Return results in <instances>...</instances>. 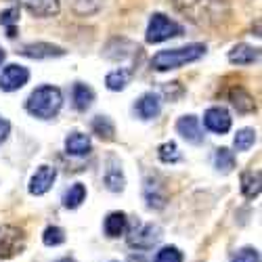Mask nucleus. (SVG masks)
Listing matches in <instances>:
<instances>
[{
  "label": "nucleus",
  "instance_id": "obj_35",
  "mask_svg": "<svg viewBox=\"0 0 262 262\" xmlns=\"http://www.w3.org/2000/svg\"><path fill=\"white\" fill-rule=\"evenodd\" d=\"M114 262H118V260H114Z\"/></svg>",
  "mask_w": 262,
  "mask_h": 262
},
{
  "label": "nucleus",
  "instance_id": "obj_24",
  "mask_svg": "<svg viewBox=\"0 0 262 262\" xmlns=\"http://www.w3.org/2000/svg\"><path fill=\"white\" fill-rule=\"evenodd\" d=\"M130 78H133V74H130L128 70H114V72L107 74L105 84H107L109 91L118 93V91H124V89H126L128 82H130Z\"/></svg>",
  "mask_w": 262,
  "mask_h": 262
},
{
  "label": "nucleus",
  "instance_id": "obj_17",
  "mask_svg": "<svg viewBox=\"0 0 262 262\" xmlns=\"http://www.w3.org/2000/svg\"><path fill=\"white\" fill-rule=\"evenodd\" d=\"M262 191V174L260 170H248L242 174V193L248 200H256Z\"/></svg>",
  "mask_w": 262,
  "mask_h": 262
},
{
  "label": "nucleus",
  "instance_id": "obj_1",
  "mask_svg": "<svg viewBox=\"0 0 262 262\" xmlns=\"http://www.w3.org/2000/svg\"><path fill=\"white\" fill-rule=\"evenodd\" d=\"M206 55V45H187V47H181V49H166V51H160L154 55L151 59V68L156 72H170V70H179L187 63H193Z\"/></svg>",
  "mask_w": 262,
  "mask_h": 262
},
{
  "label": "nucleus",
  "instance_id": "obj_13",
  "mask_svg": "<svg viewBox=\"0 0 262 262\" xmlns=\"http://www.w3.org/2000/svg\"><path fill=\"white\" fill-rule=\"evenodd\" d=\"M21 250V231L13 229V227H7L0 233V256L3 258H9L13 254H17Z\"/></svg>",
  "mask_w": 262,
  "mask_h": 262
},
{
  "label": "nucleus",
  "instance_id": "obj_11",
  "mask_svg": "<svg viewBox=\"0 0 262 262\" xmlns=\"http://www.w3.org/2000/svg\"><path fill=\"white\" fill-rule=\"evenodd\" d=\"M135 112L139 114L141 120H154L160 116L162 112V99L156 95V93H145L137 105H135Z\"/></svg>",
  "mask_w": 262,
  "mask_h": 262
},
{
  "label": "nucleus",
  "instance_id": "obj_12",
  "mask_svg": "<svg viewBox=\"0 0 262 262\" xmlns=\"http://www.w3.org/2000/svg\"><path fill=\"white\" fill-rule=\"evenodd\" d=\"M93 149L91 137L89 135H82V133H70L68 139H65V151L74 158H82V156H89Z\"/></svg>",
  "mask_w": 262,
  "mask_h": 262
},
{
  "label": "nucleus",
  "instance_id": "obj_8",
  "mask_svg": "<svg viewBox=\"0 0 262 262\" xmlns=\"http://www.w3.org/2000/svg\"><path fill=\"white\" fill-rule=\"evenodd\" d=\"M177 133L191 145H200L204 143V130L200 124L198 116H183L177 122Z\"/></svg>",
  "mask_w": 262,
  "mask_h": 262
},
{
  "label": "nucleus",
  "instance_id": "obj_29",
  "mask_svg": "<svg viewBox=\"0 0 262 262\" xmlns=\"http://www.w3.org/2000/svg\"><path fill=\"white\" fill-rule=\"evenodd\" d=\"M42 242H45V246H49V248L61 246L65 242V233L61 227H47L45 235H42Z\"/></svg>",
  "mask_w": 262,
  "mask_h": 262
},
{
  "label": "nucleus",
  "instance_id": "obj_33",
  "mask_svg": "<svg viewBox=\"0 0 262 262\" xmlns=\"http://www.w3.org/2000/svg\"><path fill=\"white\" fill-rule=\"evenodd\" d=\"M5 57H7V53H5L3 49H0V65H3V61H5Z\"/></svg>",
  "mask_w": 262,
  "mask_h": 262
},
{
  "label": "nucleus",
  "instance_id": "obj_34",
  "mask_svg": "<svg viewBox=\"0 0 262 262\" xmlns=\"http://www.w3.org/2000/svg\"><path fill=\"white\" fill-rule=\"evenodd\" d=\"M57 262H76V260H74V258H70V256H68V258H61V260H57Z\"/></svg>",
  "mask_w": 262,
  "mask_h": 262
},
{
  "label": "nucleus",
  "instance_id": "obj_18",
  "mask_svg": "<svg viewBox=\"0 0 262 262\" xmlns=\"http://www.w3.org/2000/svg\"><path fill=\"white\" fill-rule=\"evenodd\" d=\"M72 99H74V107L78 112H86L93 101H95V91L91 89L89 84H82V82H76L74 84V91H72Z\"/></svg>",
  "mask_w": 262,
  "mask_h": 262
},
{
  "label": "nucleus",
  "instance_id": "obj_22",
  "mask_svg": "<svg viewBox=\"0 0 262 262\" xmlns=\"http://www.w3.org/2000/svg\"><path fill=\"white\" fill-rule=\"evenodd\" d=\"M124 185H126V179H124V172L118 164H114L112 160V166H109V170L105 172V187L109 191H114V193H120L124 191Z\"/></svg>",
  "mask_w": 262,
  "mask_h": 262
},
{
  "label": "nucleus",
  "instance_id": "obj_9",
  "mask_svg": "<svg viewBox=\"0 0 262 262\" xmlns=\"http://www.w3.org/2000/svg\"><path fill=\"white\" fill-rule=\"evenodd\" d=\"M57 181V168L53 166H40L30 181V193L32 195H45Z\"/></svg>",
  "mask_w": 262,
  "mask_h": 262
},
{
  "label": "nucleus",
  "instance_id": "obj_6",
  "mask_svg": "<svg viewBox=\"0 0 262 262\" xmlns=\"http://www.w3.org/2000/svg\"><path fill=\"white\" fill-rule=\"evenodd\" d=\"M28 80H30L28 68H24V65H17V63H11V65H7V68L3 70V74H0V91L15 93V91L21 89V86H26Z\"/></svg>",
  "mask_w": 262,
  "mask_h": 262
},
{
  "label": "nucleus",
  "instance_id": "obj_25",
  "mask_svg": "<svg viewBox=\"0 0 262 262\" xmlns=\"http://www.w3.org/2000/svg\"><path fill=\"white\" fill-rule=\"evenodd\" d=\"M214 166L221 170V172H231L235 168V156H233V151L227 149V147H221V149H216V154H214Z\"/></svg>",
  "mask_w": 262,
  "mask_h": 262
},
{
  "label": "nucleus",
  "instance_id": "obj_21",
  "mask_svg": "<svg viewBox=\"0 0 262 262\" xmlns=\"http://www.w3.org/2000/svg\"><path fill=\"white\" fill-rule=\"evenodd\" d=\"M93 133L103 139V141H114L116 139V126L112 122V118H107V116H97L93 120Z\"/></svg>",
  "mask_w": 262,
  "mask_h": 262
},
{
  "label": "nucleus",
  "instance_id": "obj_14",
  "mask_svg": "<svg viewBox=\"0 0 262 262\" xmlns=\"http://www.w3.org/2000/svg\"><path fill=\"white\" fill-rule=\"evenodd\" d=\"M36 17H53L59 13V0H19Z\"/></svg>",
  "mask_w": 262,
  "mask_h": 262
},
{
  "label": "nucleus",
  "instance_id": "obj_30",
  "mask_svg": "<svg viewBox=\"0 0 262 262\" xmlns=\"http://www.w3.org/2000/svg\"><path fill=\"white\" fill-rule=\"evenodd\" d=\"M17 21H19V9H17V7H11V9H7V11L0 13V24L9 28V38H15V28H13V24H17Z\"/></svg>",
  "mask_w": 262,
  "mask_h": 262
},
{
  "label": "nucleus",
  "instance_id": "obj_10",
  "mask_svg": "<svg viewBox=\"0 0 262 262\" xmlns=\"http://www.w3.org/2000/svg\"><path fill=\"white\" fill-rule=\"evenodd\" d=\"M19 53L24 57H30V59H53V57L65 55V51L61 47H55L51 42H32V45L21 47Z\"/></svg>",
  "mask_w": 262,
  "mask_h": 262
},
{
  "label": "nucleus",
  "instance_id": "obj_32",
  "mask_svg": "<svg viewBox=\"0 0 262 262\" xmlns=\"http://www.w3.org/2000/svg\"><path fill=\"white\" fill-rule=\"evenodd\" d=\"M9 133H11V124L9 120H5L3 116H0V143H5L9 139Z\"/></svg>",
  "mask_w": 262,
  "mask_h": 262
},
{
  "label": "nucleus",
  "instance_id": "obj_20",
  "mask_svg": "<svg viewBox=\"0 0 262 262\" xmlns=\"http://www.w3.org/2000/svg\"><path fill=\"white\" fill-rule=\"evenodd\" d=\"M128 227V218L124 212H112V214H107L105 218V235L107 237H120L124 235Z\"/></svg>",
  "mask_w": 262,
  "mask_h": 262
},
{
  "label": "nucleus",
  "instance_id": "obj_19",
  "mask_svg": "<svg viewBox=\"0 0 262 262\" xmlns=\"http://www.w3.org/2000/svg\"><path fill=\"white\" fill-rule=\"evenodd\" d=\"M231 103H233V107L237 109L239 114H252L254 109H256V103H254V97L246 91V89H242V86H237V89H233L231 91Z\"/></svg>",
  "mask_w": 262,
  "mask_h": 262
},
{
  "label": "nucleus",
  "instance_id": "obj_15",
  "mask_svg": "<svg viewBox=\"0 0 262 262\" xmlns=\"http://www.w3.org/2000/svg\"><path fill=\"white\" fill-rule=\"evenodd\" d=\"M260 59V51L250 45H237L229 51V61L233 65H252Z\"/></svg>",
  "mask_w": 262,
  "mask_h": 262
},
{
  "label": "nucleus",
  "instance_id": "obj_7",
  "mask_svg": "<svg viewBox=\"0 0 262 262\" xmlns=\"http://www.w3.org/2000/svg\"><path fill=\"white\" fill-rule=\"evenodd\" d=\"M231 114L227 112L225 107H210L208 112L204 114V126L210 130V133L216 135H225L231 130Z\"/></svg>",
  "mask_w": 262,
  "mask_h": 262
},
{
  "label": "nucleus",
  "instance_id": "obj_31",
  "mask_svg": "<svg viewBox=\"0 0 262 262\" xmlns=\"http://www.w3.org/2000/svg\"><path fill=\"white\" fill-rule=\"evenodd\" d=\"M233 262H260V254L256 248H244L233 256Z\"/></svg>",
  "mask_w": 262,
  "mask_h": 262
},
{
  "label": "nucleus",
  "instance_id": "obj_2",
  "mask_svg": "<svg viewBox=\"0 0 262 262\" xmlns=\"http://www.w3.org/2000/svg\"><path fill=\"white\" fill-rule=\"evenodd\" d=\"M61 105H63V95H61V91L57 89V86H51V84L38 86L26 103L28 112L34 118H40V120L55 118L59 114Z\"/></svg>",
  "mask_w": 262,
  "mask_h": 262
},
{
  "label": "nucleus",
  "instance_id": "obj_16",
  "mask_svg": "<svg viewBox=\"0 0 262 262\" xmlns=\"http://www.w3.org/2000/svg\"><path fill=\"white\" fill-rule=\"evenodd\" d=\"M145 200L149 204V208H164L166 206V191H164V185H160L158 181L154 179H147L145 181Z\"/></svg>",
  "mask_w": 262,
  "mask_h": 262
},
{
  "label": "nucleus",
  "instance_id": "obj_4",
  "mask_svg": "<svg viewBox=\"0 0 262 262\" xmlns=\"http://www.w3.org/2000/svg\"><path fill=\"white\" fill-rule=\"evenodd\" d=\"M177 7L189 15L195 24H212L218 19L216 0H177Z\"/></svg>",
  "mask_w": 262,
  "mask_h": 262
},
{
  "label": "nucleus",
  "instance_id": "obj_26",
  "mask_svg": "<svg viewBox=\"0 0 262 262\" xmlns=\"http://www.w3.org/2000/svg\"><path fill=\"white\" fill-rule=\"evenodd\" d=\"M256 143V130L254 128H242V130H237V135H235V149L237 151H248L252 145Z\"/></svg>",
  "mask_w": 262,
  "mask_h": 262
},
{
  "label": "nucleus",
  "instance_id": "obj_27",
  "mask_svg": "<svg viewBox=\"0 0 262 262\" xmlns=\"http://www.w3.org/2000/svg\"><path fill=\"white\" fill-rule=\"evenodd\" d=\"M158 156H160V160H162L164 164H177V162L181 160L179 147H177V143H172V141L158 147Z\"/></svg>",
  "mask_w": 262,
  "mask_h": 262
},
{
  "label": "nucleus",
  "instance_id": "obj_23",
  "mask_svg": "<svg viewBox=\"0 0 262 262\" xmlns=\"http://www.w3.org/2000/svg\"><path fill=\"white\" fill-rule=\"evenodd\" d=\"M86 200V187L82 183H76L72 185L68 191H65L63 195V206L65 208H70V210H76L82 206V202Z\"/></svg>",
  "mask_w": 262,
  "mask_h": 262
},
{
  "label": "nucleus",
  "instance_id": "obj_3",
  "mask_svg": "<svg viewBox=\"0 0 262 262\" xmlns=\"http://www.w3.org/2000/svg\"><path fill=\"white\" fill-rule=\"evenodd\" d=\"M183 34V26H179L177 21H172L164 13H154L147 26V42L149 45H158V42L177 38Z\"/></svg>",
  "mask_w": 262,
  "mask_h": 262
},
{
  "label": "nucleus",
  "instance_id": "obj_28",
  "mask_svg": "<svg viewBox=\"0 0 262 262\" xmlns=\"http://www.w3.org/2000/svg\"><path fill=\"white\" fill-rule=\"evenodd\" d=\"M183 260L185 256L177 246H166L154 256V262H183Z\"/></svg>",
  "mask_w": 262,
  "mask_h": 262
},
{
  "label": "nucleus",
  "instance_id": "obj_5",
  "mask_svg": "<svg viewBox=\"0 0 262 262\" xmlns=\"http://www.w3.org/2000/svg\"><path fill=\"white\" fill-rule=\"evenodd\" d=\"M162 239V229L154 223L149 225H139L130 231L128 235V246L130 248H137V250H151L154 246L160 244Z\"/></svg>",
  "mask_w": 262,
  "mask_h": 262
}]
</instances>
